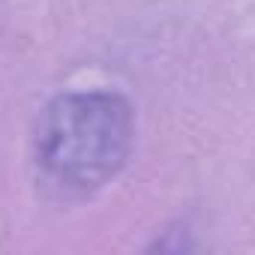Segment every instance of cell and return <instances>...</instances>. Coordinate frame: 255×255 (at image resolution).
<instances>
[{
    "mask_svg": "<svg viewBox=\"0 0 255 255\" xmlns=\"http://www.w3.org/2000/svg\"><path fill=\"white\" fill-rule=\"evenodd\" d=\"M132 132V108L117 93H66L42 111L33 156L42 177L57 189L90 192L120 171Z\"/></svg>",
    "mask_w": 255,
    "mask_h": 255,
    "instance_id": "6da1fadb",
    "label": "cell"
}]
</instances>
